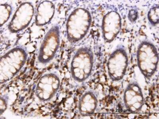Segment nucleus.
<instances>
[{
	"instance_id": "obj_1",
	"label": "nucleus",
	"mask_w": 159,
	"mask_h": 119,
	"mask_svg": "<svg viewBox=\"0 0 159 119\" xmlns=\"http://www.w3.org/2000/svg\"><path fill=\"white\" fill-rule=\"evenodd\" d=\"M92 22V15L89 10L82 7L74 10L66 22L68 39L72 42L82 39L89 30Z\"/></svg>"
},
{
	"instance_id": "obj_2",
	"label": "nucleus",
	"mask_w": 159,
	"mask_h": 119,
	"mask_svg": "<svg viewBox=\"0 0 159 119\" xmlns=\"http://www.w3.org/2000/svg\"><path fill=\"white\" fill-rule=\"evenodd\" d=\"M138 65L145 77L149 79L155 73L158 62L157 49L152 44L143 41L139 46L137 53Z\"/></svg>"
},
{
	"instance_id": "obj_3",
	"label": "nucleus",
	"mask_w": 159,
	"mask_h": 119,
	"mask_svg": "<svg viewBox=\"0 0 159 119\" xmlns=\"http://www.w3.org/2000/svg\"><path fill=\"white\" fill-rule=\"evenodd\" d=\"M93 59L91 51L87 48L80 49L72 63L71 71L74 79L80 82L86 80L91 73Z\"/></svg>"
},
{
	"instance_id": "obj_4",
	"label": "nucleus",
	"mask_w": 159,
	"mask_h": 119,
	"mask_svg": "<svg viewBox=\"0 0 159 119\" xmlns=\"http://www.w3.org/2000/svg\"><path fill=\"white\" fill-rule=\"evenodd\" d=\"M128 56L123 47H119L111 55L107 63L109 77L113 81L121 80L127 67Z\"/></svg>"
},
{
	"instance_id": "obj_5",
	"label": "nucleus",
	"mask_w": 159,
	"mask_h": 119,
	"mask_svg": "<svg viewBox=\"0 0 159 119\" xmlns=\"http://www.w3.org/2000/svg\"><path fill=\"white\" fill-rule=\"evenodd\" d=\"M34 8L31 2H24L19 5L8 25L11 32H16L25 29L30 23L34 15Z\"/></svg>"
},
{
	"instance_id": "obj_6",
	"label": "nucleus",
	"mask_w": 159,
	"mask_h": 119,
	"mask_svg": "<svg viewBox=\"0 0 159 119\" xmlns=\"http://www.w3.org/2000/svg\"><path fill=\"white\" fill-rule=\"evenodd\" d=\"M121 27V18L118 12L113 11L106 14L102 24V33L106 41L111 42L120 32Z\"/></svg>"
},
{
	"instance_id": "obj_7",
	"label": "nucleus",
	"mask_w": 159,
	"mask_h": 119,
	"mask_svg": "<svg viewBox=\"0 0 159 119\" xmlns=\"http://www.w3.org/2000/svg\"><path fill=\"white\" fill-rule=\"evenodd\" d=\"M59 28L57 25L50 30L41 48L39 57L40 62L44 63L52 59L59 45Z\"/></svg>"
},
{
	"instance_id": "obj_8",
	"label": "nucleus",
	"mask_w": 159,
	"mask_h": 119,
	"mask_svg": "<svg viewBox=\"0 0 159 119\" xmlns=\"http://www.w3.org/2000/svg\"><path fill=\"white\" fill-rule=\"evenodd\" d=\"M55 6L53 3L49 1H43L38 5L35 13V23L38 26L48 24L53 18Z\"/></svg>"
},
{
	"instance_id": "obj_9",
	"label": "nucleus",
	"mask_w": 159,
	"mask_h": 119,
	"mask_svg": "<svg viewBox=\"0 0 159 119\" xmlns=\"http://www.w3.org/2000/svg\"><path fill=\"white\" fill-rule=\"evenodd\" d=\"M12 7L10 4L5 3L0 5V24L1 27L9 19L12 13Z\"/></svg>"
},
{
	"instance_id": "obj_10",
	"label": "nucleus",
	"mask_w": 159,
	"mask_h": 119,
	"mask_svg": "<svg viewBox=\"0 0 159 119\" xmlns=\"http://www.w3.org/2000/svg\"><path fill=\"white\" fill-rule=\"evenodd\" d=\"M148 22L152 26L158 24L159 21V6L156 5L152 7L149 10L147 14Z\"/></svg>"
}]
</instances>
